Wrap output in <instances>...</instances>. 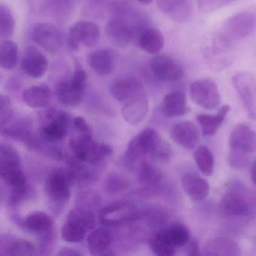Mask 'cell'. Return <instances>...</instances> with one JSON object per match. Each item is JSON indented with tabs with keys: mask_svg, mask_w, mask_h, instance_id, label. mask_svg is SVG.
I'll return each mask as SVG.
<instances>
[{
	"mask_svg": "<svg viewBox=\"0 0 256 256\" xmlns=\"http://www.w3.org/2000/svg\"><path fill=\"white\" fill-rule=\"evenodd\" d=\"M229 145L230 166L242 168L246 166L248 155L256 152V132L247 124H238L230 133Z\"/></svg>",
	"mask_w": 256,
	"mask_h": 256,
	"instance_id": "obj_4",
	"label": "cell"
},
{
	"mask_svg": "<svg viewBox=\"0 0 256 256\" xmlns=\"http://www.w3.org/2000/svg\"><path fill=\"white\" fill-rule=\"evenodd\" d=\"M148 112L149 102L144 91L124 103L122 115L128 124L136 126L146 119Z\"/></svg>",
	"mask_w": 256,
	"mask_h": 256,
	"instance_id": "obj_17",
	"label": "cell"
},
{
	"mask_svg": "<svg viewBox=\"0 0 256 256\" xmlns=\"http://www.w3.org/2000/svg\"><path fill=\"white\" fill-rule=\"evenodd\" d=\"M88 62L89 66L100 76H109L114 67L113 54L106 49H98L90 53Z\"/></svg>",
	"mask_w": 256,
	"mask_h": 256,
	"instance_id": "obj_26",
	"label": "cell"
},
{
	"mask_svg": "<svg viewBox=\"0 0 256 256\" xmlns=\"http://www.w3.org/2000/svg\"><path fill=\"white\" fill-rule=\"evenodd\" d=\"M142 216L140 211L128 200H118L107 205L100 212V220L106 226H119L128 222L136 221Z\"/></svg>",
	"mask_w": 256,
	"mask_h": 256,
	"instance_id": "obj_7",
	"label": "cell"
},
{
	"mask_svg": "<svg viewBox=\"0 0 256 256\" xmlns=\"http://www.w3.org/2000/svg\"><path fill=\"white\" fill-rule=\"evenodd\" d=\"M170 137L175 143L186 150H192L200 140V132L191 121H181L172 128Z\"/></svg>",
	"mask_w": 256,
	"mask_h": 256,
	"instance_id": "obj_18",
	"label": "cell"
},
{
	"mask_svg": "<svg viewBox=\"0 0 256 256\" xmlns=\"http://www.w3.org/2000/svg\"><path fill=\"white\" fill-rule=\"evenodd\" d=\"M96 1H102V0H96Z\"/></svg>",
	"mask_w": 256,
	"mask_h": 256,
	"instance_id": "obj_50",
	"label": "cell"
},
{
	"mask_svg": "<svg viewBox=\"0 0 256 256\" xmlns=\"http://www.w3.org/2000/svg\"><path fill=\"white\" fill-rule=\"evenodd\" d=\"M106 190L110 192H120L124 191L128 186V182L121 175L112 174L106 181Z\"/></svg>",
	"mask_w": 256,
	"mask_h": 256,
	"instance_id": "obj_43",
	"label": "cell"
},
{
	"mask_svg": "<svg viewBox=\"0 0 256 256\" xmlns=\"http://www.w3.org/2000/svg\"><path fill=\"white\" fill-rule=\"evenodd\" d=\"M16 22L11 10L7 6H0V36L8 40L14 34Z\"/></svg>",
	"mask_w": 256,
	"mask_h": 256,
	"instance_id": "obj_38",
	"label": "cell"
},
{
	"mask_svg": "<svg viewBox=\"0 0 256 256\" xmlns=\"http://www.w3.org/2000/svg\"><path fill=\"white\" fill-rule=\"evenodd\" d=\"M146 26H137L122 18H114L107 23L106 36L109 41L118 48L127 47Z\"/></svg>",
	"mask_w": 256,
	"mask_h": 256,
	"instance_id": "obj_9",
	"label": "cell"
},
{
	"mask_svg": "<svg viewBox=\"0 0 256 256\" xmlns=\"http://www.w3.org/2000/svg\"><path fill=\"white\" fill-rule=\"evenodd\" d=\"M190 96L193 102L206 110L218 108L221 104V96L218 86L210 79H202L190 85Z\"/></svg>",
	"mask_w": 256,
	"mask_h": 256,
	"instance_id": "obj_10",
	"label": "cell"
},
{
	"mask_svg": "<svg viewBox=\"0 0 256 256\" xmlns=\"http://www.w3.org/2000/svg\"><path fill=\"white\" fill-rule=\"evenodd\" d=\"M236 1L238 0H197V5L200 11L208 13L230 5Z\"/></svg>",
	"mask_w": 256,
	"mask_h": 256,
	"instance_id": "obj_42",
	"label": "cell"
},
{
	"mask_svg": "<svg viewBox=\"0 0 256 256\" xmlns=\"http://www.w3.org/2000/svg\"><path fill=\"white\" fill-rule=\"evenodd\" d=\"M68 166L66 173L72 184H83L91 182L96 179L94 170L86 166V163L80 161L76 156L67 158Z\"/></svg>",
	"mask_w": 256,
	"mask_h": 256,
	"instance_id": "obj_29",
	"label": "cell"
},
{
	"mask_svg": "<svg viewBox=\"0 0 256 256\" xmlns=\"http://www.w3.org/2000/svg\"><path fill=\"white\" fill-rule=\"evenodd\" d=\"M0 176L12 187L10 203L17 204L28 193L29 186L23 173L19 152L8 144L0 145Z\"/></svg>",
	"mask_w": 256,
	"mask_h": 256,
	"instance_id": "obj_2",
	"label": "cell"
},
{
	"mask_svg": "<svg viewBox=\"0 0 256 256\" xmlns=\"http://www.w3.org/2000/svg\"><path fill=\"white\" fill-rule=\"evenodd\" d=\"M150 66L154 76L162 82H176L184 76V67L180 62L167 55H155Z\"/></svg>",
	"mask_w": 256,
	"mask_h": 256,
	"instance_id": "obj_13",
	"label": "cell"
},
{
	"mask_svg": "<svg viewBox=\"0 0 256 256\" xmlns=\"http://www.w3.org/2000/svg\"><path fill=\"white\" fill-rule=\"evenodd\" d=\"M184 192L194 202L204 200L210 193L209 182L198 174L186 172L181 178Z\"/></svg>",
	"mask_w": 256,
	"mask_h": 256,
	"instance_id": "obj_19",
	"label": "cell"
},
{
	"mask_svg": "<svg viewBox=\"0 0 256 256\" xmlns=\"http://www.w3.org/2000/svg\"><path fill=\"white\" fill-rule=\"evenodd\" d=\"M32 37L34 42L49 53H56L62 48V34L56 26L50 24H36L32 29Z\"/></svg>",
	"mask_w": 256,
	"mask_h": 256,
	"instance_id": "obj_14",
	"label": "cell"
},
{
	"mask_svg": "<svg viewBox=\"0 0 256 256\" xmlns=\"http://www.w3.org/2000/svg\"><path fill=\"white\" fill-rule=\"evenodd\" d=\"M86 82V72L78 66L70 80H62L56 84V95L60 102L68 107L79 106L83 100Z\"/></svg>",
	"mask_w": 256,
	"mask_h": 256,
	"instance_id": "obj_6",
	"label": "cell"
},
{
	"mask_svg": "<svg viewBox=\"0 0 256 256\" xmlns=\"http://www.w3.org/2000/svg\"><path fill=\"white\" fill-rule=\"evenodd\" d=\"M10 254L13 256H36L37 248L28 240L18 239L13 241L8 247Z\"/></svg>",
	"mask_w": 256,
	"mask_h": 256,
	"instance_id": "obj_40",
	"label": "cell"
},
{
	"mask_svg": "<svg viewBox=\"0 0 256 256\" xmlns=\"http://www.w3.org/2000/svg\"><path fill=\"white\" fill-rule=\"evenodd\" d=\"M20 67L24 72L30 77L40 78L46 74L48 62L40 50L29 46L24 52Z\"/></svg>",
	"mask_w": 256,
	"mask_h": 256,
	"instance_id": "obj_16",
	"label": "cell"
},
{
	"mask_svg": "<svg viewBox=\"0 0 256 256\" xmlns=\"http://www.w3.org/2000/svg\"><path fill=\"white\" fill-rule=\"evenodd\" d=\"M71 184L66 172L62 170L52 172L46 180V194L52 202L65 203L71 197Z\"/></svg>",
	"mask_w": 256,
	"mask_h": 256,
	"instance_id": "obj_15",
	"label": "cell"
},
{
	"mask_svg": "<svg viewBox=\"0 0 256 256\" xmlns=\"http://www.w3.org/2000/svg\"><path fill=\"white\" fill-rule=\"evenodd\" d=\"M222 209L229 215L244 216L250 212L248 204L240 196L232 193H226L220 200Z\"/></svg>",
	"mask_w": 256,
	"mask_h": 256,
	"instance_id": "obj_31",
	"label": "cell"
},
{
	"mask_svg": "<svg viewBox=\"0 0 256 256\" xmlns=\"http://www.w3.org/2000/svg\"><path fill=\"white\" fill-rule=\"evenodd\" d=\"M18 48L14 42L4 40L0 44V66L11 70L17 65Z\"/></svg>",
	"mask_w": 256,
	"mask_h": 256,
	"instance_id": "obj_33",
	"label": "cell"
},
{
	"mask_svg": "<svg viewBox=\"0 0 256 256\" xmlns=\"http://www.w3.org/2000/svg\"><path fill=\"white\" fill-rule=\"evenodd\" d=\"M56 256H83V253L79 250L72 247L64 246L58 250Z\"/></svg>",
	"mask_w": 256,
	"mask_h": 256,
	"instance_id": "obj_47",
	"label": "cell"
},
{
	"mask_svg": "<svg viewBox=\"0 0 256 256\" xmlns=\"http://www.w3.org/2000/svg\"><path fill=\"white\" fill-rule=\"evenodd\" d=\"M142 5H149L154 0H138Z\"/></svg>",
	"mask_w": 256,
	"mask_h": 256,
	"instance_id": "obj_49",
	"label": "cell"
},
{
	"mask_svg": "<svg viewBox=\"0 0 256 256\" xmlns=\"http://www.w3.org/2000/svg\"><path fill=\"white\" fill-rule=\"evenodd\" d=\"M138 46L149 54L157 55L164 46V36L156 28L146 26L139 34Z\"/></svg>",
	"mask_w": 256,
	"mask_h": 256,
	"instance_id": "obj_24",
	"label": "cell"
},
{
	"mask_svg": "<svg viewBox=\"0 0 256 256\" xmlns=\"http://www.w3.org/2000/svg\"><path fill=\"white\" fill-rule=\"evenodd\" d=\"M193 156L198 170L205 176H211L214 170V157L210 150L205 145H200Z\"/></svg>",
	"mask_w": 256,
	"mask_h": 256,
	"instance_id": "obj_34",
	"label": "cell"
},
{
	"mask_svg": "<svg viewBox=\"0 0 256 256\" xmlns=\"http://www.w3.org/2000/svg\"><path fill=\"white\" fill-rule=\"evenodd\" d=\"M138 166V176L140 182L149 185H156L161 182L163 175L158 168L144 160Z\"/></svg>",
	"mask_w": 256,
	"mask_h": 256,
	"instance_id": "obj_36",
	"label": "cell"
},
{
	"mask_svg": "<svg viewBox=\"0 0 256 256\" xmlns=\"http://www.w3.org/2000/svg\"><path fill=\"white\" fill-rule=\"evenodd\" d=\"M256 29V14L244 12L234 14L224 22L212 38L209 53L218 56L230 52L238 42L251 35Z\"/></svg>",
	"mask_w": 256,
	"mask_h": 256,
	"instance_id": "obj_1",
	"label": "cell"
},
{
	"mask_svg": "<svg viewBox=\"0 0 256 256\" xmlns=\"http://www.w3.org/2000/svg\"><path fill=\"white\" fill-rule=\"evenodd\" d=\"M46 115V121L40 128L42 138L50 143L60 142L65 138L70 128V114L62 110L50 109Z\"/></svg>",
	"mask_w": 256,
	"mask_h": 256,
	"instance_id": "obj_8",
	"label": "cell"
},
{
	"mask_svg": "<svg viewBox=\"0 0 256 256\" xmlns=\"http://www.w3.org/2000/svg\"><path fill=\"white\" fill-rule=\"evenodd\" d=\"M250 176H251L253 184L256 186V160L253 162L252 164L251 169H250Z\"/></svg>",
	"mask_w": 256,
	"mask_h": 256,
	"instance_id": "obj_48",
	"label": "cell"
},
{
	"mask_svg": "<svg viewBox=\"0 0 256 256\" xmlns=\"http://www.w3.org/2000/svg\"><path fill=\"white\" fill-rule=\"evenodd\" d=\"M23 100L30 108H42L50 104L52 100V90L47 85H35L24 92Z\"/></svg>",
	"mask_w": 256,
	"mask_h": 256,
	"instance_id": "obj_27",
	"label": "cell"
},
{
	"mask_svg": "<svg viewBox=\"0 0 256 256\" xmlns=\"http://www.w3.org/2000/svg\"><path fill=\"white\" fill-rule=\"evenodd\" d=\"M73 128L76 133L84 134H92V130L86 120L82 116L74 118L72 120Z\"/></svg>",
	"mask_w": 256,
	"mask_h": 256,
	"instance_id": "obj_45",
	"label": "cell"
},
{
	"mask_svg": "<svg viewBox=\"0 0 256 256\" xmlns=\"http://www.w3.org/2000/svg\"><path fill=\"white\" fill-rule=\"evenodd\" d=\"M186 246V256H196L202 254L200 246L197 240L190 241Z\"/></svg>",
	"mask_w": 256,
	"mask_h": 256,
	"instance_id": "obj_46",
	"label": "cell"
},
{
	"mask_svg": "<svg viewBox=\"0 0 256 256\" xmlns=\"http://www.w3.org/2000/svg\"><path fill=\"white\" fill-rule=\"evenodd\" d=\"M230 110V106L224 104L220 108L216 114L198 115L197 121L202 128V134L204 136H214L222 125Z\"/></svg>",
	"mask_w": 256,
	"mask_h": 256,
	"instance_id": "obj_28",
	"label": "cell"
},
{
	"mask_svg": "<svg viewBox=\"0 0 256 256\" xmlns=\"http://www.w3.org/2000/svg\"><path fill=\"white\" fill-rule=\"evenodd\" d=\"M66 220L82 226L88 232L95 228L96 222L95 214L91 210L85 209L80 206L72 209L68 212Z\"/></svg>",
	"mask_w": 256,
	"mask_h": 256,
	"instance_id": "obj_35",
	"label": "cell"
},
{
	"mask_svg": "<svg viewBox=\"0 0 256 256\" xmlns=\"http://www.w3.org/2000/svg\"><path fill=\"white\" fill-rule=\"evenodd\" d=\"M110 232L103 228L92 229L88 235V246L91 254L103 256L107 252L112 242Z\"/></svg>",
	"mask_w": 256,
	"mask_h": 256,
	"instance_id": "obj_30",
	"label": "cell"
},
{
	"mask_svg": "<svg viewBox=\"0 0 256 256\" xmlns=\"http://www.w3.org/2000/svg\"><path fill=\"white\" fill-rule=\"evenodd\" d=\"M100 40V29L96 24L88 20H82L74 24L70 30L68 46L73 52L79 50L80 46L94 47Z\"/></svg>",
	"mask_w": 256,
	"mask_h": 256,
	"instance_id": "obj_11",
	"label": "cell"
},
{
	"mask_svg": "<svg viewBox=\"0 0 256 256\" xmlns=\"http://www.w3.org/2000/svg\"><path fill=\"white\" fill-rule=\"evenodd\" d=\"M25 226L31 232L48 233L54 226V220L50 216L42 211L32 212L25 218Z\"/></svg>",
	"mask_w": 256,
	"mask_h": 256,
	"instance_id": "obj_32",
	"label": "cell"
},
{
	"mask_svg": "<svg viewBox=\"0 0 256 256\" xmlns=\"http://www.w3.org/2000/svg\"><path fill=\"white\" fill-rule=\"evenodd\" d=\"M88 232L79 224L66 220L62 226L61 235L62 240L68 242H78L83 240Z\"/></svg>",
	"mask_w": 256,
	"mask_h": 256,
	"instance_id": "obj_37",
	"label": "cell"
},
{
	"mask_svg": "<svg viewBox=\"0 0 256 256\" xmlns=\"http://www.w3.org/2000/svg\"><path fill=\"white\" fill-rule=\"evenodd\" d=\"M79 202H82V205L79 206L80 208L91 210L92 208L97 206L98 204H100V198H98V196H97L96 193L86 192L83 193L82 196H80Z\"/></svg>",
	"mask_w": 256,
	"mask_h": 256,
	"instance_id": "obj_44",
	"label": "cell"
},
{
	"mask_svg": "<svg viewBox=\"0 0 256 256\" xmlns=\"http://www.w3.org/2000/svg\"><path fill=\"white\" fill-rule=\"evenodd\" d=\"M242 254L239 245L233 240L215 238L209 240L204 246L202 256H239Z\"/></svg>",
	"mask_w": 256,
	"mask_h": 256,
	"instance_id": "obj_21",
	"label": "cell"
},
{
	"mask_svg": "<svg viewBox=\"0 0 256 256\" xmlns=\"http://www.w3.org/2000/svg\"><path fill=\"white\" fill-rule=\"evenodd\" d=\"M126 154L136 160L148 156L156 162L166 164L173 155L172 146L152 128H146L134 136L127 146Z\"/></svg>",
	"mask_w": 256,
	"mask_h": 256,
	"instance_id": "obj_3",
	"label": "cell"
},
{
	"mask_svg": "<svg viewBox=\"0 0 256 256\" xmlns=\"http://www.w3.org/2000/svg\"><path fill=\"white\" fill-rule=\"evenodd\" d=\"M157 6L162 12L178 23H184L191 16L192 7L188 0H157Z\"/></svg>",
	"mask_w": 256,
	"mask_h": 256,
	"instance_id": "obj_22",
	"label": "cell"
},
{
	"mask_svg": "<svg viewBox=\"0 0 256 256\" xmlns=\"http://www.w3.org/2000/svg\"><path fill=\"white\" fill-rule=\"evenodd\" d=\"M112 96L120 102L124 103L138 94L144 92L143 84L134 77L124 78L114 80L110 85Z\"/></svg>",
	"mask_w": 256,
	"mask_h": 256,
	"instance_id": "obj_20",
	"label": "cell"
},
{
	"mask_svg": "<svg viewBox=\"0 0 256 256\" xmlns=\"http://www.w3.org/2000/svg\"><path fill=\"white\" fill-rule=\"evenodd\" d=\"M92 136L76 133L70 140V146L76 158L86 164L97 166L112 156L113 149L108 144L95 142Z\"/></svg>",
	"mask_w": 256,
	"mask_h": 256,
	"instance_id": "obj_5",
	"label": "cell"
},
{
	"mask_svg": "<svg viewBox=\"0 0 256 256\" xmlns=\"http://www.w3.org/2000/svg\"><path fill=\"white\" fill-rule=\"evenodd\" d=\"M162 113L166 118H173L184 116L188 113L186 97L181 91L169 92L163 98L161 107Z\"/></svg>",
	"mask_w": 256,
	"mask_h": 256,
	"instance_id": "obj_23",
	"label": "cell"
},
{
	"mask_svg": "<svg viewBox=\"0 0 256 256\" xmlns=\"http://www.w3.org/2000/svg\"><path fill=\"white\" fill-rule=\"evenodd\" d=\"M232 83L238 92L250 119L256 120V79L247 72L236 73Z\"/></svg>",
	"mask_w": 256,
	"mask_h": 256,
	"instance_id": "obj_12",
	"label": "cell"
},
{
	"mask_svg": "<svg viewBox=\"0 0 256 256\" xmlns=\"http://www.w3.org/2000/svg\"><path fill=\"white\" fill-rule=\"evenodd\" d=\"M164 240L174 250L186 246L190 241V229L185 224L176 223L158 230Z\"/></svg>",
	"mask_w": 256,
	"mask_h": 256,
	"instance_id": "obj_25",
	"label": "cell"
},
{
	"mask_svg": "<svg viewBox=\"0 0 256 256\" xmlns=\"http://www.w3.org/2000/svg\"><path fill=\"white\" fill-rule=\"evenodd\" d=\"M14 115L11 100L6 95L0 96V124L4 127L11 122Z\"/></svg>",
	"mask_w": 256,
	"mask_h": 256,
	"instance_id": "obj_41",
	"label": "cell"
},
{
	"mask_svg": "<svg viewBox=\"0 0 256 256\" xmlns=\"http://www.w3.org/2000/svg\"><path fill=\"white\" fill-rule=\"evenodd\" d=\"M72 7L73 0H48L46 6L48 14L56 18L67 16L71 12Z\"/></svg>",
	"mask_w": 256,
	"mask_h": 256,
	"instance_id": "obj_39",
	"label": "cell"
}]
</instances>
